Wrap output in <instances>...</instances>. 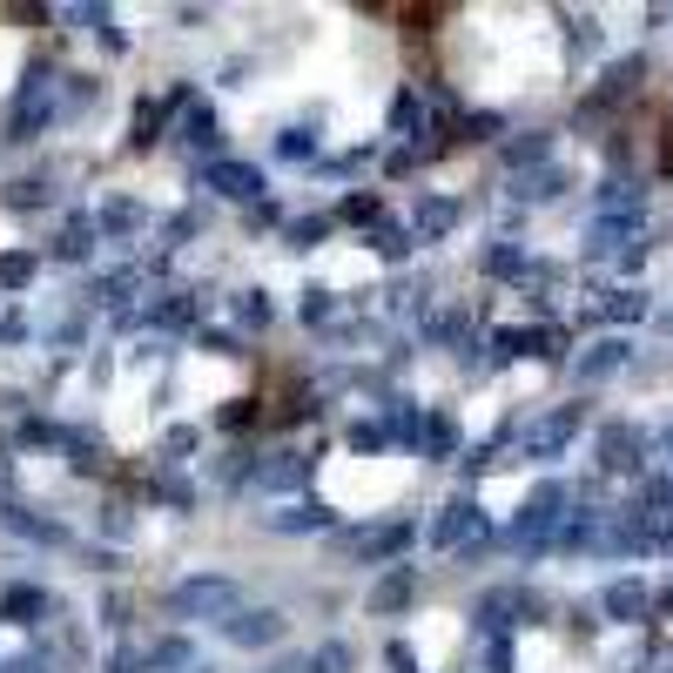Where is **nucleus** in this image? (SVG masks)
Returning <instances> with one entry per match:
<instances>
[{"label": "nucleus", "mask_w": 673, "mask_h": 673, "mask_svg": "<svg viewBox=\"0 0 673 673\" xmlns=\"http://www.w3.org/2000/svg\"><path fill=\"white\" fill-rule=\"evenodd\" d=\"M573 431H579V411L566 405V411H552V418H539V424H532L526 452H532V458H552V452H566V438H573Z\"/></svg>", "instance_id": "2"}, {"label": "nucleus", "mask_w": 673, "mask_h": 673, "mask_svg": "<svg viewBox=\"0 0 673 673\" xmlns=\"http://www.w3.org/2000/svg\"><path fill=\"white\" fill-rule=\"evenodd\" d=\"M606 613H613V620H640V613H647V586H640V579L606 586Z\"/></svg>", "instance_id": "5"}, {"label": "nucleus", "mask_w": 673, "mask_h": 673, "mask_svg": "<svg viewBox=\"0 0 673 673\" xmlns=\"http://www.w3.org/2000/svg\"><path fill=\"white\" fill-rule=\"evenodd\" d=\"M620 364H626V344H620V337H606V344H592L586 358H579V377H613Z\"/></svg>", "instance_id": "6"}, {"label": "nucleus", "mask_w": 673, "mask_h": 673, "mask_svg": "<svg viewBox=\"0 0 673 673\" xmlns=\"http://www.w3.org/2000/svg\"><path fill=\"white\" fill-rule=\"evenodd\" d=\"M606 316H613V324H640L647 297H640V290H613V297H606Z\"/></svg>", "instance_id": "8"}, {"label": "nucleus", "mask_w": 673, "mask_h": 673, "mask_svg": "<svg viewBox=\"0 0 673 673\" xmlns=\"http://www.w3.org/2000/svg\"><path fill=\"white\" fill-rule=\"evenodd\" d=\"M276 673H316L310 660H284V666H276Z\"/></svg>", "instance_id": "10"}, {"label": "nucleus", "mask_w": 673, "mask_h": 673, "mask_svg": "<svg viewBox=\"0 0 673 673\" xmlns=\"http://www.w3.org/2000/svg\"><path fill=\"white\" fill-rule=\"evenodd\" d=\"M640 452H647V438H640L633 424H606V431H600V465H606V471H633V465H640Z\"/></svg>", "instance_id": "1"}, {"label": "nucleus", "mask_w": 673, "mask_h": 673, "mask_svg": "<svg viewBox=\"0 0 673 673\" xmlns=\"http://www.w3.org/2000/svg\"><path fill=\"white\" fill-rule=\"evenodd\" d=\"M666 458H673V424H666Z\"/></svg>", "instance_id": "11"}, {"label": "nucleus", "mask_w": 673, "mask_h": 673, "mask_svg": "<svg viewBox=\"0 0 673 673\" xmlns=\"http://www.w3.org/2000/svg\"><path fill=\"white\" fill-rule=\"evenodd\" d=\"M640 74H647V61L633 55V61H613L606 68V82H600V101H626L633 88H640Z\"/></svg>", "instance_id": "4"}, {"label": "nucleus", "mask_w": 673, "mask_h": 673, "mask_svg": "<svg viewBox=\"0 0 673 673\" xmlns=\"http://www.w3.org/2000/svg\"><path fill=\"white\" fill-rule=\"evenodd\" d=\"M176 606L182 613H223V606H236V586L229 579H195V586L176 592Z\"/></svg>", "instance_id": "3"}, {"label": "nucleus", "mask_w": 673, "mask_h": 673, "mask_svg": "<svg viewBox=\"0 0 673 673\" xmlns=\"http://www.w3.org/2000/svg\"><path fill=\"white\" fill-rule=\"evenodd\" d=\"M552 142L545 135H526V142H512V163H539V155H545Z\"/></svg>", "instance_id": "9"}, {"label": "nucleus", "mask_w": 673, "mask_h": 673, "mask_svg": "<svg viewBox=\"0 0 673 673\" xmlns=\"http://www.w3.org/2000/svg\"><path fill=\"white\" fill-rule=\"evenodd\" d=\"M209 182H216L223 195H256V189H263V176H256V169H243V163H216V169H209Z\"/></svg>", "instance_id": "7"}]
</instances>
